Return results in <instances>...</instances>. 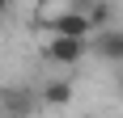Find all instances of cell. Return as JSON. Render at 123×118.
Masks as SVG:
<instances>
[{
  "label": "cell",
  "mask_w": 123,
  "mask_h": 118,
  "mask_svg": "<svg viewBox=\"0 0 123 118\" xmlns=\"http://www.w3.org/2000/svg\"><path fill=\"white\" fill-rule=\"evenodd\" d=\"M85 55H89V38H60V34H51V42L43 47V59H51L55 68H76Z\"/></svg>",
  "instance_id": "1"
},
{
  "label": "cell",
  "mask_w": 123,
  "mask_h": 118,
  "mask_svg": "<svg viewBox=\"0 0 123 118\" xmlns=\"http://www.w3.org/2000/svg\"><path fill=\"white\" fill-rule=\"evenodd\" d=\"M38 101H43V97H38L34 89H25V84H4V89H0V114L4 118H30Z\"/></svg>",
  "instance_id": "2"
},
{
  "label": "cell",
  "mask_w": 123,
  "mask_h": 118,
  "mask_svg": "<svg viewBox=\"0 0 123 118\" xmlns=\"http://www.w3.org/2000/svg\"><path fill=\"white\" fill-rule=\"evenodd\" d=\"M43 25H47L51 34H60V38H89V34H93V21H89L85 13H76V9H60V13H51Z\"/></svg>",
  "instance_id": "3"
},
{
  "label": "cell",
  "mask_w": 123,
  "mask_h": 118,
  "mask_svg": "<svg viewBox=\"0 0 123 118\" xmlns=\"http://www.w3.org/2000/svg\"><path fill=\"white\" fill-rule=\"evenodd\" d=\"M89 51H93L98 59H106V63H119V68H123V30H119V25L98 30V38L89 42Z\"/></svg>",
  "instance_id": "4"
},
{
  "label": "cell",
  "mask_w": 123,
  "mask_h": 118,
  "mask_svg": "<svg viewBox=\"0 0 123 118\" xmlns=\"http://www.w3.org/2000/svg\"><path fill=\"white\" fill-rule=\"evenodd\" d=\"M72 93H76V84L68 80V76H60V80H47L43 89H38V97H43L47 106H68V101H72Z\"/></svg>",
  "instance_id": "5"
},
{
  "label": "cell",
  "mask_w": 123,
  "mask_h": 118,
  "mask_svg": "<svg viewBox=\"0 0 123 118\" xmlns=\"http://www.w3.org/2000/svg\"><path fill=\"white\" fill-rule=\"evenodd\" d=\"M85 17L93 21V30H106V25H111V4H106V0H98V4H93Z\"/></svg>",
  "instance_id": "6"
},
{
  "label": "cell",
  "mask_w": 123,
  "mask_h": 118,
  "mask_svg": "<svg viewBox=\"0 0 123 118\" xmlns=\"http://www.w3.org/2000/svg\"><path fill=\"white\" fill-rule=\"evenodd\" d=\"M93 4H98V0H68V9H76V13H89Z\"/></svg>",
  "instance_id": "7"
},
{
  "label": "cell",
  "mask_w": 123,
  "mask_h": 118,
  "mask_svg": "<svg viewBox=\"0 0 123 118\" xmlns=\"http://www.w3.org/2000/svg\"><path fill=\"white\" fill-rule=\"evenodd\" d=\"M9 4H13V0H0V21H4V13H9Z\"/></svg>",
  "instance_id": "8"
},
{
  "label": "cell",
  "mask_w": 123,
  "mask_h": 118,
  "mask_svg": "<svg viewBox=\"0 0 123 118\" xmlns=\"http://www.w3.org/2000/svg\"><path fill=\"white\" fill-rule=\"evenodd\" d=\"M119 97H123V72H119Z\"/></svg>",
  "instance_id": "9"
}]
</instances>
